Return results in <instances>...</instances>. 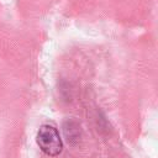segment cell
I'll return each instance as SVG.
<instances>
[{"label": "cell", "instance_id": "obj_1", "mask_svg": "<svg viewBox=\"0 0 158 158\" xmlns=\"http://www.w3.org/2000/svg\"><path fill=\"white\" fill-rule=\"evenodd\" d=\"M37 144L41 151L47 156L56 157L63 149V143L59 132L56 127L51 125H42L37 132Z\"/></svg>", "mask_w": 158, "mask_h": 158}]
</instances>
